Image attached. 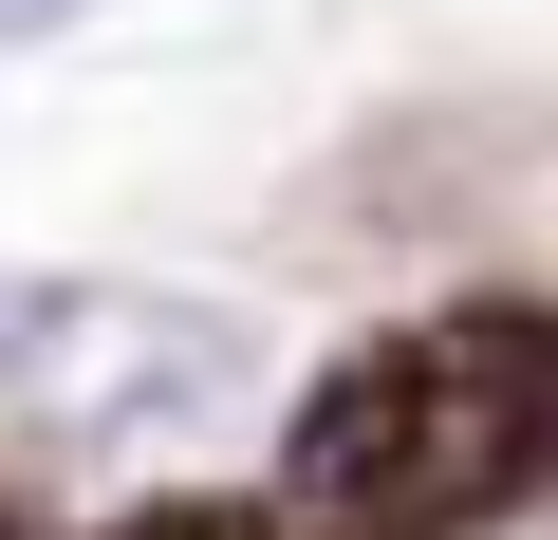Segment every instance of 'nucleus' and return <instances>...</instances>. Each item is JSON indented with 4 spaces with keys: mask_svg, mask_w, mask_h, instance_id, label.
I'll return each mask as SVG.
<instances>
[{
    "mask_svg": "<svg viewBox=\"0 0 558 540\" xmlns=\"http://www.w3.org/2000/svg\"><path fill=\"white\" fill-rule=\"evenodd\" d=\"M260 392V317L168 280H0V410L57 447H186Z\"/></svg>",
    "mask_w": 558,
    "mask_h": 540,
    "instance_id": "nucleus-2",
    "label": "nucleus"
},
{
    "mask_svg": "<svg viewBox=\"0 0 558 540\" xmlns=\"http://www.w3.org/2000/svg\"><path fill=\"white\" fill-rule=\"evenodd\" d=\"M57 20H75V0H0V38H57Z\"/></svg>",
    "mask_w": 558,
    "mask_h": 540,
    "instance_id": "nucleus-4",
    "label": "nucleus"
},
{
    "mask_svg": "<svg viewBox=\"0 0 558 540\" xmlns=\"http://www.w3.org/2000/svg\"><path fill=\"white\" fill-rule=\"evenodd\" d=\"M112 540H279V503H131Z\"/></svg>",
    "mask_w": 558,
    "mask_h": 540,
    "instance_id": "nucleus-3",
    "label": "nucleus"
},
{
    "mask_svg": "<svg viewBox=\"0 0 558 540\" xmlns=\"http://www.w3.org/2000/svg\"><path fill=\"white\" fill-rule=\"evenodd\" d=\"M539 447H558V336L539 317H447V336H373L299 392L279 503L410 540V521H484Z\"/></svg>",
    "mask_w": 558,
    "mask_h": 540,
    "instance_id": "nucleus-1",
    "label": "nucleus"
},
{
    "mask_svg": "<svg viewBox=\"0 0 558 540\" xmlns=\"http://www.w3.org/2000/svg\"><path fill=\"white\" fill-rule=\"evenodd\" d=\"M0 540H20V521H0Z\"/></svg>",
    "mask_w": 558,
    "mask_h": 540,
    "instance_id": "nucleus-5",
    "label": "nucleus"
}]
</instances>
